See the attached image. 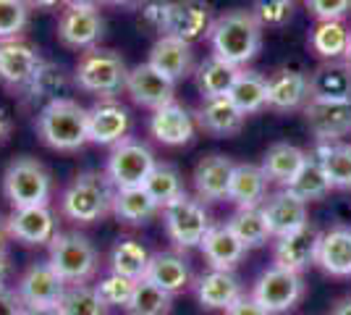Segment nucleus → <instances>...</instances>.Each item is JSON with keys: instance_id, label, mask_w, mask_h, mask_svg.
Segmentation results:
<instances>
[{"instance_id": "nucleus-18", "label": "nucleus", "mask_w": 351, "mask_h": 315, "mask_svg": "<svg viewBox=\"0 0 351 315\" xmlns=\"http://www.w3.org/2000/svg\"><path fill=\"white\" fill-rule=\"evenodd\" d=\"M66 286L69 284L60 279L58 270L45 260V263H32L21 273L16 284V294L24 305H58Z\"/></svg>"}, {"instance_id": "nucleus-16", "label": "nucleus", "mask_w": 351, "mask_h": 315, "mask_svg": "<svg viewBox=\"0 0 351 315\" xmlns=\"http://www.w3.org/2000/svg\"><path fill=\"white\" fill-rule=\"evenodd\" d=\"M312 97L309 74L296 66H280L267 76V108L289 113L304 108Z\"/></svg>"}, {"instance_id": "nucleus-1", "label": "nucleus", "mask_w": 351, "mask_h": 315, "mask_svg": "<svg viewBox=\"0 0 351 315\" xmlns=\"http://www.w3.org/2000/svg\"><path fill=\"white\" fill-rule=\"evenodd\" d=\"M263 34L265 27L252 14V8H234L213 19L207 40L213 47V56L244 69L249 60L257 58L263 47Z\"/></svg>"}, {"instance_id": "nucleus-41", "label": "nucleus", "mask_w": 351, "mask_h": 315, "mask_svg": "<svg viewBox=\"0 0 351 315\" xmlns=\"http://www.w3.org/2000/svg\"><path fill=\"white\" fill-rule=\"evenodd\" d=\"M173 310V294L162 292L147 279H139L134 286V294L129 305L123 307L126 315H171Z\"/></svg>"}, {"instance_id": "nucleus-20", "label": "nucleus", "mask_w": 351, "mask_h": 315, "mask_svg": "<svg viewBox=\"0 0 351 315\" xmlns=\"http://www.w3.org/2000/svg\"><path fill=\"white\" fill-rule=\"evenodd\" d=\"M194 132H197L194 116L176 100L152 110V116H149V135L155 137L160 145H168V148L189 145L194 139Z\"/></svg>"}, {"instance_id": "nucleus-34", "label": "nucleus", "mask_w": 351, "mask_h": 315, "mask_svg": "<svg viewBox=\"0 0 351 315\" xmlns=\"http://www.w3.org/2000/svg\"><path fill=\"white\" fill-rule=\"evenodd\" d=\"M160 208L158 202L149 197L145 187H126V189H116L113 197V215L121 224L142 226L147 224L152 215H158Z\"/></svg>"}, {"instance_id": "nucleus-15", "label": "nucleus", "mask_w": 351, "mask_h": 315, "mask_svg": "<svg viewBox=\"0 0 351 315\" xmlns=\"http://www.w3.org/2000/svg\"><path fill=\"white\" fill-rule=\"evenodd\" d=\"M126 92L136 105L147 110H158L176 100V82L160 74L152 63H136L134 69H129Z\"/></svg>"}, {"instance_id": "nucleus-12", "label": "nucleus", "mask_w": 351, "mask_h": 315, "mask_svg": "<svg viewBox=\"0 0 351 315\" xmlns=\"http://www.w3.org/2000/svg\"><path fill=\"white\" fill-rule=\"evenodd\" d=\"M8 237L29 247L50 244L58 234V218L50 205H29V208H14L5 218Z\"/></svg>"}, {"instance_id": "nucleus-24", "label": "nucleus", "mask_w": 351, "mask_h": 315, "mask_svg": "<svg viewBox=\"0 0 351 315\" xmlns=\"http://www.w3.org/2000/svg\"><path fill=\"white\" fill-rule=\"evenodd\" d=\"M160 74L168 79H184V76L194 74V53H191V43H184L173 34H160L155 40V45L149 50V60Z\"/></svg>"}, {"instance_id": "nucleus-53", "label": "nucleus", "mask_w": 351, "mask_h": 315, "mask_svg": "<svg viewBox=\"0 0 351 315\" xmlns=\"http://www.w3.org/2000/svg\"><path fill=\"white\" fill-rule=\"evenodd\" d=\"M8 276H11V257L5 250H0V286L8 281Z\"/></svg>"}, {"instance_id": "nucleus-45", "label": "nucleus", "mask_w": 351, "mask_h": 315, "mask_svg": "<svg viewBox=\"0 0 351 315\" xmlns=\"http://www.w3.org/2000/svg\"><path fill=\"white\" fill-rule=\"evenodd\" d=\"M134 286H136L134 279H126V276L110 270L108 276H103V279L95 284V289H97L100 300H103L108 307H126L134 294Z\"/></svg>"}, {"instance_id": "nucleus-44", "label": "nucleus", "mask_w": 351, "mask_h": 315, "mask_svg": "<svg viewBox=\"0 0 351 315\" xmlns=\"http://www.w3.org/2000/svg\"><path fill=\"white\" fill-rule=\"evenodd\" d=\"M32 5L27 0H0V43L19 40L29 27Z\"/></svg>"}, {"instance_id": "nucleus-35", "label": "nucleus", "mask_w": 351, "mask_h": 315, "mask_svg": "<svg viewBox=\"0 0 351 315\" xmlns=\"http://www.w3.org/2000/svg\"><path fill=\"white\" fill-rule=\"evenodd\" d=\"M333 189H351V145L349 142H317L315 152Z\"/></svg>"}, {"instance_id": "nucleus-58", "label": "nucleus", "mask_w": 351, "mask_h": 315, "mask_svg": "<svg viewBox=\"0 0 351 315\" xmlns=\"http://www.w3.org/2000/svg\"><path fill=\"white\" fill-rule=\"evenodd\" d=\"M5 237H8V231H5V221L0 218V250H5Z\"/></svg>"}, {"instance_id": "nucleus-32", "label": "nucleus", "mask_w": 351, "mask_h": 315, "mask_svg": "<svg viewBox=\"0 0 351 315\" xmlns=\"http://www.w3.org/2000/svg\"><path fill=\"white\" fill-rule=\"evenodd\" d=\"M309 161V152L289 145V142H278L273 148H267L263 158V171L270 181H276L280 187H286L289 181L302 171V165Z\"/></svg>"}, {"instance_id": "nucleus-52", "label": "nucleus", "mask_w": 351, "mask_h": 315, "mask_svg": "<svg viewBox=\"0 0 351 315\" xmlns=\"http://www.w3.org/2000/svg\"><path fill=\"white\" fill-rule=\"evenodd\" d=\"M11 132H14V121L8 116V110L0 105V142H5L11 137Z\"/></svg>"}, {"instance_id": "nucleus-5", "label": "nucleus", "mask_w": 351, "mask_h": 315, "mask_svg": "<svg viewBox=\"0 0 351 315\" xmlns=\"http://www.w3.org/2000/svg\"><path fill=\"white\" fill-rule=\"evenodd\" d=\"M47 247H50L47 263L58 270L66 284H87L100 268V255L95 244L79 231H58Z\"/></svg>"}, {"instance_id": "nucleus-57", "label": "nucleus", "mask_w": 351, "mask_h": 315, "mask_svg": "<svg viewBox=\"0 0 351 315\" xmlns=\"http://www.w3.org/2000/svg\"><path fill=\"white\" fill-rule=\"evenodd\" d=\"M66 5H76V8H100V0H66Z\"/></svg>"}, {"instance_id": "nucleus-33", "label": "nucleus", "mask_w": 351, "mask_h": 315, "mask_svg": "<svg viewBox=\"0 0 351 315\" xmlns=\"http://www.w3.org/2000/svg\"><path fill=\"white\" fill-rule=\"evenodd\" d=\"M239 71L241 69L234 66V63L218 58V56H207L194 69V82H197V90L202 92V97H218V95H228L231 92Z\"/></svg>"}, {"instance_id": "nucleus-47", "label": "nucleus", "mask_w": 351, "mask_h": 315, "mask_svg": "<svg viewBox=\"0 0 351 315\" xmlns=\"http://www.w3.org/2000/svg\"><path fill=\"white\" fill-rule=\"evenodd\" d=\"M139 19L147 30L155 34H165L168 32V11H171V0H142L139 3Z\"/></svg>"}, {"instance_id": "nucleus-55", "label": "nucleus", "mask_w": 351, "mask_h": 315, "mask_svg": "<svg viewBox=\"0 0 351 315\" xmlns=\"http://www.w3.org/2000/svg\"><path fill=\"white\" fill-rule=\"evenodd\" d=\"M330 315H351V297H343V300H338L336 305H333Z\"/></svg>"}, {"instance_id": "nucleus-11", "label": "nucleus", "mask_w": 351, "mask_h": 315, "mask_svg": "<svg viewBox=\"0 0 351 315\" xmlns=\"http://www.w3.org/2000/svg\"><path fill=\"white\" fill-rule=\"evenodd\" d=\"M302 110L309 132L317 142H341V137L351 132V97L346 100L309 97V103Z\"/></svg>"}, {"instance_id": "nucleus-51", "label": "nucleus", "mask_w": 351, "mask_h": 315, "mask_svg": "<svg viewBox=\"0 0 351 315\" xmlns=\"http://www.w3.org/2000/svg\"><path fill=\"white\" fill-rule=\"evenodd\" d=\"M21 315H60L58 305H24Z\"/></svg>"}, {"instance_id": "nucleus-25", "label": "nucleus", "mask_w": 351, "mask_h": 315, "mask_svg": "<svg viewBox=\"0 0 351 315\" xmlns=\"http://www.w3.org/2000/svg\"><path fill=\"white\" fill-rule=\"evenodd\" d=\"M202 255L210 263V268H218V270H234L249 250L241 244V240L236 237L231 231L228 224H213L207 237L199 244Z\"/></svg>"}, {"instance_id": "nucleus-31", "label": "nucleus", "mask_w": 351, "mask_h": 315, "mask_svg": "<svg viewBox=\"0 0 351 315\" xmlns=\"http://www.w3.org/2000/svg\"><path fill=\"white\" fill-rule=\"evenodd\" d=\"M312 97L322 100H346L351 97V66L346 60H325L309 74Z\"/></svg>"}, {"instance_id": "nucleus-19", "label": "nucleus", "mask_w": 351, "mask_h": 315, "mask_svg": "<svg viewBox=\"0 0 351 315\" xmlns=\"http://www.w3.org/2000/svg\"><path fill=\"white\" fill-rule=\"evenodd\" d=\"M213 24V5L207 0H171L168 11V32L184 43H197L207 37Z\"/></svg>"}, {"instance_id": "nucleus-30", "label": "nucleus", "mask_w": 351, "mask_h": 315, "mask_svg": "<svg viewBox=\"0 0 351 315\" xmlns=\"http://www.w3.org/2000/svg\"><path fill=\"white\" fill-rule=\"evenodd\" d=\"M267 184L270 179L265 176L263 165L236 163L228 184V202L236 208H260L267 200Z\"/></svg>"}, {"instance_id": "nucleus-7", "label": "nucleus", "mask_w": 351, "mask_h": 315, "mask_svg": "<svg viewBox=\"0 0 351 315\" xmlns=\"http://www.w3.org/2000/svg\"><path fill=\"white\" fill-rule=\"evenodd\" d=\"M162 213V224L165 231L178 250H191V247H199L202 240L210 231V213H207L205 202L199 197L184 195L171 200L165 208H160Z\"/></svg>"}, {"instance_id": "nucleus-39", "label": "nucleus", "mask_w": 351, "mask_h": 315, "mask_svg": "<svg viewBox=\"0 0 351 315\" xmlns=\"http://www.w3.org/2000/svg\"><path fill=\"white\" fill-rule=\"evenodd\" d=\"M226 224L231 226V231L241 240V244L247 250L265 247L267 242L273 240V234L267 229V221H265L263 215V208H236V213Z\"/></svg>"}, {"instance_id": "nucleus-2", "label": "nucleus", "mask_w": 351, "mask_h": 315, "mask_svg": "<svg viewBox=\"0 0 351 315\" xmlns=\"http://www.w3.org/2000/svg\"><path fill=\"white\" fill-rule=\"evenodd\" d=\"M116 187L105 171H82L60 195V213L79 226L103 221L113 213Z\"/></svg>"}, {"instance_id": "nucleus-40", "label": "nucleus", "mask_w": 351, "mask_h": 315, "mask_svg": "<svg viewBox=\"0 0 351 315\" xmlns=\"http://www.w3.org/2000/svg\"><path fill=\"white\" fill-rule=\"evenodd\" d=\"M147 266H149V253L145 244H139L136 240H118L110 250V270L121 273L126 279H145Z\"/></svg>"}, {"instance_id": "nucleus-17", "label": "nucleus", "mask_w": 351, "mask_h": 315, "mask_svg": "<svg viewBox=\"0 0 351 315\" xmlns=\"http://www.w3.org/2000/svg\"><path fill=\"white\" fill-rule=\"evenodd\" d=\"M89 113V142L113 148L121 139H126L132 116L126 110V105H121L116 97H103L97 103L87 108Z\"/></svg>"}, {"instance_id": "nucleus-23", "label": "nucleus", "mask_w": 351, "mask_h": 315, "mask_svg": "<svg viewBox=\"0 0 351 315\" xmlns=\"http://www.w3.org/2000/svg\"><path fill=\"white\" fill-rule=\"evenodd\" d=\"M194 294H197V300H199V305L205 310L226 313L244 294V286H241V281H239V276H236L234 270L210 268L194 281Z\"/></svg>"}, {"instance_id": "nucleus-38", "label": "nucleus", "mask_w": 351, "mask_h": 315, "mask_svg": "<svg viewBox=\"0 0 351 315\" xmlns=\"http://www.w3.org/2000/svg\"><path fill=\"white\" fill-rule=\"evenodd\" d=\"M349 27L343 21H317L309 34V47L325 60H343L349 47Z\"/></svg>"}, {"instance_id": "nucleus-9", "label": "nucleus", "mask_w": 351, "mask_h": 315, "mask_svg": "<svg viewBox=\"0 0 351 315\" xmlns=\"http://www.w3.org/2000/svg\"><path fill=\"white\" fill-rule=\"evenodd\" d=\"M155 165H158L155 152L149 150L145 142L126 137L118 145H113V150L108 155L105 174L113 181L116 189H126V187H142Z\"/></svg>"}, {"instance_id": "nucleus-46", "label": "nucleus", "mask_w": 351, "mask_h": 315, "mask_svg": "<svg viewBox=\"0 0 351 315\" xmlns=\"http://www.w3.org/2000/svg\"><path fill=\"white\" fill-rule=\"evenodd\" d=\"M293 5H296L293 0H254L252 14L257 16V21H260L263 27L278 30V27H286V24L291 21Z\"/></svg>"}, {"instance_id": "nucleus-60", "label": "nucleus", "mask_w": 351, "mask_h": 315, "mask_svg": "<svg viewBox=\"0 0 351 315\" xmlns=\"http://www.w3.org/2000/svg\"><path fill=\"white\" fill-rule=\"evenodd\" d=\"M293 3H299V0H293Z\"/></svg>"}, {"instance_id": "nucleus-49", "label": "nucleus", "mask_w": 351, "mask_h": 315, "mask_svg": "<svg viewBox=\"0 0 351 315\" xmlns=\"http://www.w3.org/2000/svg\"><path fill=\"white\" fill-rule=\"evenodd\" d=\"M226 315H270V313H267L263 305L252 297V292H249V294H241V297L226 310Z\"/></svg>"}, {"instance_id": "nucleus-37", "label": "nucleus", "mask_w": 351, "mask_h": 315, "mask_svg": "<svg viewBox=\"0 0 351 315\" xmlns=\"http://www.w3.org/2000/svg\"><path fill=\"white\" fill-rule=\"evenodd\" d=\"M228 97L247 116L260 113V110L267 108V76L257 74V71H249V69H241L239 76H236L234 87L228 92Z\"/></svg>"}, {"instance_id": "nucleus-28", "label": "nucleus", "mask_w": 351, "mask_h": 315, "mask_svg": "<svg viewBox=\"0 0 351 315\" xmlns=\"http://www.w3.org/2000/svg\"><path fill=\"white\" fill-rule=\"evenodd\" d=\"M260 208H263V215L265 221H267V229H270L273 240L280 237V234H289V231H293V229H299V226H304L309 221L307 202L296 200L286 189H280L276 195H267V200Z\"/></svg>"}, {"instance_id": "nucleus-43", "label": "nucleus", "mask_w": 351, "mask_h": 315, "mask_svg": "<svg viewBox=\"0 0 351 315\" xmlns=\"http://www.w3.org/2000/svg\"><path fill=\"white\" fill-rule=\"evenodd\" d=\"M60 315H110V307L100 300L97 289L89 284H69L58 302Z\"/></svg>"}, {"instance_id": "nucleus-10", "label": "nucleus", "mask_w": 351, "mask_h": 315, "mask_svg": "<svg viewBox=\"0 0 351 315\" xmlns=\"http://www.w3.org/2000/svg\"><path fill=\"white\" fill-rule=\"evenodd\" d=\"M322 231L315 224H304L289 234H280L273 242V266L293 273H304L309 266H317Z\"/></svg>"}, {"instance_id": "nucleus-29", "label": "nucleus", "mask_w": 351, "mask_h": 315, "mask_svg": "<svg viewBox=\"0 0 351 315\" xmlns=\"http://www.w3.org/2000/svg\"><path fill=\"white\" fill-rule=\"evenodd\" d=\"M317 266L333 279H351V226H333L322 231Z\"/></svg>"}, {"instance_id": "nucleus-36", "label": "nucleus", "mask_w": 351, "mask_h": 315, "mask_svg": "<svg viewBox=\"0 0 351 315\" xmlns=\"http://www.w3.org/2000/svg\"><path fill=\"white\" fill-rule=\"evenodd\" d=\"M286 192H291L296 200H302V202H317L322 197L330 195V181L325 176V171H322L320 161L315 158V155H309V161L302 165V171L293 176L286 187H283Z\"/></svg>"}, {"instance_id": "nucleus-59", "label": "nucleus", "mask_w": 351, "mask_h": 315, "mask_svg": "<svg viewBox=\"0 0 351 315\" xmlns=\"http://www.w3.org/2000/svg\"><path fill=\"white\" fill-rule=\"evenodd\" d=\"M343 60H346V63L351 66V32H349V47H346V58H343Z\"/></svg>"}, {"instance_id": "nucleus-56", "label": "nucleus", "mask_w": 351, "mask_h": 315, "mask_svg": "<svg viewBox=\"0 0 351 315\" xmlns=\"http://www.w3.org/2000/svg\"><path fill=\"white\" fill-rule=\"evenodd\" d=\"M105 5H113V8H139L142 0H100Z\"/></svg>"}, {"instance_id": "nucleus-13", "label": "nucleus", "mask_w": 351, "mask_h": 315, "mask_svg": "<svg viewBox=\"0 0 351 315\" xmlns=\"http://www.w3.org/2000/svg\"><path fill=\"white\" fill-rule=\"evenodd\" d=\"M40 50L27 40H3L0 43V84L14 92H24L32 76L43 66Z\"/></svg>"}, {"instance_id": "nucleus-8", "label": "nucleus", "mask_w": 351, "mask_h": 315, "mask_svg": "<svg viewBox=\"0 0 351 315\" xmlns=\"http://www.w3.org/2000/svg\"><path fill=\"white\" fill-rule=\"evenodd\" d=\"M252 297L270 315L291 313L304 297V279L302 273L270 266L257 276V281L252 286Z\"/></svg>"}, {"instance_id": "nucleus-22", "label": "nucleus", "mask_w": 351, "mask_h": 315, "mask_svg": "<svg viewBox=\"0 0 351 315\" xmlns=\"http://www.w3.org/2000/svg\"><path fill=\"white\" fill-rule=\"evenodd\" d=\"M236 163L228 155H207L202 158L191 181H194V192L202 202H220V200H228V184H231V174H234Z\"/></svg>"}, {"instance_id": "nucleus-48", "label": "nucleus", "mask_w": 351, "mask_h": 315, "mask_svg": "<svg viewBox=\"0 0 351 315\" xmlns=\"http://www.w3.org/2000/svg\"><path fill=\"white\" fill-rule=\"evenodd\" d=\"M304 5L317 21H343L351 11V0H304Z\"/></svg>"}, {"instance_id": "nucleus-21", "label": "nucleus", "mask_w": 351, "mask_h": 315, "mask_svg": "<svg viewBox=\"0 0 351 315\" xmlns=\"http://www.w3.org/2000/svg\"><path fill=\"white\" fill-rule=\"evenodd\" d=\"M194 121H197L199 129H205L207 135L234 137L241 132L247 113L228 95H218V97H202V105L194 113Z\"/></svg>"}, {"instance_id": "nucleus-14", "label": "nucleus", "mask_w": 351, "mask_h": 315, "mask_svg": "<svg viewBox=\"0 0 351 315\" xmlns=\"http://www.w3.org/2000/svg\"><path fill=\"white\" fill-rule=\"evenodd\" d=\"M105 34V21L100 8H76L66 5L58 19V40L71 50H92L100 45Z\"/></svg>"}, {"instance_id": "nucleus-50", "label": "nucleus", "mask_w": 351, "mask_h": 315, "mask_svg": "<svg viewBox=\"0 0 351 315\" xmlns=\"http://www.w3.org/2000/svg\"><path fill=\"white\" fill-rule=\"evenodd\" d=\"M21 307L24 302L19 300L16 289H8L5 284L0 286V315H21Z\"/></svg>"}, {"instance_id": "nucleus-27", "label": "nucleus", "mask_w": 351, "mask_h": 315, "mask_svg": "<svg viewBox=\"0 0 351 315\" xmlns=\"http://www.w3.org/2000/svg\"><path fill=\"white\" fill-rule=\"evenodd\" d=\"M69 90H71V74L60 63L43 60V66L37 69V74L32 76V82L24 90V103L45 108V105L66 97Z\"/></svg>"}, {"instance_id": "nucleus-3", "label": "nucleus", "mask_w": 351, "mask_h": 315, "mask_svg": "<svg viewBox=\"0 0 351 315\" xmlns=\"http://www.w3.org/2000/svg\"><path fill=\"white\" fill-rule=\"evenodd\" d=\"M37 135L50 150L76 152L89 142V113L71 97H60L37 113Z\"/></svg>"}, {"instance_id": "nucleus-26", "label": "nucleus", "mask_w": 351, "mask_h": 315, "mask_svg": "<svg viewBox=\"0 0 351 315\" xmlns=\"http://www.w3.org/2000/svg\"><path fill=\"white\" fill-rule=\"evenodd\" d=\"M145 279L176 297V294H181L191 284V266L186 257L178 255V253H171V250L152 253Z\"/></svg>"}, {"instance_id": "nucleus-6", "label": "nucleus", "mask_w": 351, "mask_h": 315, "mask_svg": "<svg viewBox=\"0 0 351 315\" xmlns=\"http://www.w3.org/2000/svg\"><path fill=\"white\" fill-rule=\"evenodd\" d=\"M3 195L14 208L47 205L53 197V176L37 158H16L3 174Z\"/></svg>"}, {"instance_id": "nucleus-54", "label": "nucleus", "mask_w": 351, "mask_h": 315, "mask_svg": "<svg viewBox=\"0 0 351 315\" xmlns=\"http://www.w3.org/2000/svg\"><path fill=\"white\" fill-rule=\"evenodd\" d=\"M32 8H40V11H53L58 5H66V0H27Z\"/></svg>"}, {"instance_id": "nucleus-4", "label": "nucleus", "mask_w": 351, "mask_h": 315, "mask_svg": "<svg viewBox=\"0 0 351 315\" xmlns=\"http://www.w3.org/2000/svg\"><path fill=\"white\" fill-rule=\"evenodd\" d=\"M126 79H129L126 60L121 58V53L105 47L84 50L73 66V84L89 95H97L100 100L121 95V90H126Z\"/></svg>"}, {"instance_id": "nucleus-42", "label": "nucleus", "mask_w": 351, "mask_h": 315, "mask_svg": "<svg viewBox=\"0 0 351 315\" xmlns=\"http://www.w3.org/2000/svg\"><path fill=\"white\" fill-rule=\"evenodd\" d=\"M149 197L158 202V208H165L171 200L176 197H181L186 189H184V179H181V174H178V168L171 163H158L152 171H149V176L147 181L142 184Z\"/></svg>"}]
</instances>
